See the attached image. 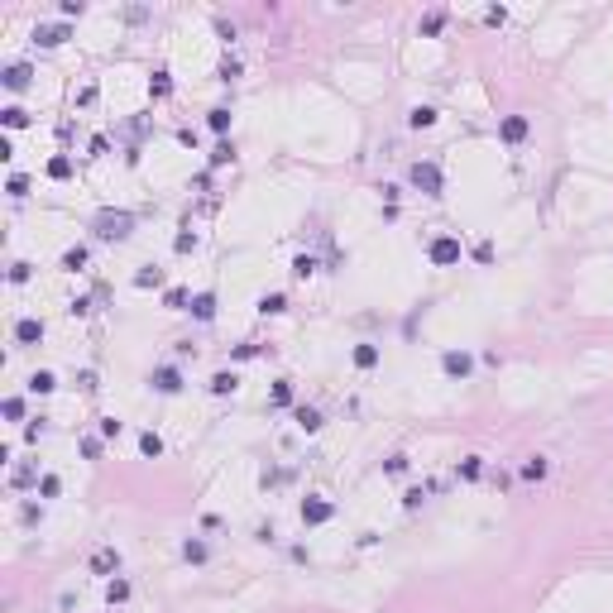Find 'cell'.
Wrapping results in <instances>:
<instances>
[{
	"label": "cell",
	"instance_id": "3",
	"mask_svg": "<svg viewBox=\"0 0 613 613\" xmlns=\"http://www.w3.org/2000/svg\"><path fill=\"white\" fill-rule=\"evenodd\" d=\"M460 254H465V249H460V235H436V240L426 245V259H431L436 269H455Z\"/></svg>",
	"mask_w": 613,
	"mask_h": 613
},
{
	"label": "cell",
	"instance_id": "47",
	"mask_svg": "<svg viewBox=\"0 0 613 613\" xmlns=\"http://www.w3.org/2000/svg\"><path fill=\"white\" fill-rule=\"evenodd\" d=\"M77 388H82V393H96V388H101V384H96V369H82V374H77Z\"/></svg>",
	"mask_w": 613,
	"mask_h": 613
},
{
	"label": "cell",
	"instance_id": "23",
	"mask_svg": "<svg viewBox=\"0 0 613 613\" xmlns=\"http://www.w3.org/2000/svg\"><path fill=\"white\" fill-rule=\"evenodd\" d=\"M192 316L197 321H216V293H197L192 298Z\"/></svg>",
	"mask_w": 613,
	"mask_h": 613
},
{
	"label": "cell",
	"instance_id": "12",
	"mask_svg": "<svg viewBox=\"0 0 613 613\" xmlns=\"http://www.w3.org/2000/svg\"><path fill=\"white\" fill-rule=\"evenodd\" d=\"M149 96H154V101H168V96H173V77H168V67H154V72H149Z\"/></svg>",
	"mask_w": 613,
	"mask_h": 613
},
{
	"label": "cell",
	"instance_id": "25",
	"mask_svg": "<svg viewBox=\"0 0 613 613\" xmlns=\"http://www.w3.org/2000/svg\"><path fill=\"white\" fill-rule=\"evenodd\" d=\"M206 129H211V134H225V129H230V105L206 110Z\"/></svg>",
	"mask_w": 613,
	"mask_h": 613
},
{
	"label": "cell",
	"instance_id": "20",
	"mask_svg": "<svg viewBox=\"0 0 613 613\" xmlns=\"http://www.w3.org/2000/svg\"><path fill=\"white\" fill-rule=\"evenodd\" d=\"M446 19H450V14H446V10H426V14H422V24H417V29H422V34H426V39H436V34H441V29H446Z\"/></svg>",
	"mask_w": 613,
	"mask_h": 613
},
{
	"label": "cell",
	"instance_id": "21",
	"mask_svg": "<svg viewBox=\"0 0 613 613\" xmlns=\"http://www.w3.org/2000/svg\"><path fill=\"white\" fill-rule=\"evenodd\" d=\"M29 120H34V115H29L24 105H5V110H0V125H5V129H24Z\"/></svg>",
	"mask_w": 613,
	"mask_h": 613
},
{
	"label": "cell",
	"instance_id": "10",
	"mask_svg": "<svg viewBox=\"0 0 613 613\" xmlns=\"http://www.w3.org/2000/svg\"><path fill=\"white\" fill-rule=\"evenodd\" d=\"M67 34H72L67 24H39L34 29V43L39 48H58V43H67Z\"/></svg>",
	"mask_w": 613,
	"mask_h": 613
},
{
	"label": "cell",
	"instance_id": "56",
	"mask_svg": "<svg viewBox=\"0 0 613 613\" xmlns=\"http://www.w3.org/2000/svg\"><path fill=\"white\" fill-rule=\"evenodd\" d=\"M67 311H72V316H87V311H92V298H77V302L67 306Z\"/></svg>",
	"mask_w": 613,
	"mask_h": 613
},
{
	"label": "cell",
	"instance_id": "41",
	"mask_svg": "<svg viewBox=\"0 0 613 613\" xmlns=\"http://www.w3.org/2000/svg\"><path fill=\"white\" fill-rule=\"evenodd\" d=\"M484 24H489V29L508 24V10H503V5H489V10H484Z\"/></svg>",
	"mask_w": 613,
	"mask_h": 613
},
{
	"label": "cell",
	"instance_id": "37",
	"mask_svg": "<svg viewBox=\"0 0 613 613\" xmlns=\"http://www.w3.org/2000/svg\"><path fill=\"white\" fill-rule=\"evenodd\" d=\"M58 494H63V479L58 475H43L39 479V499H58Z\"/></svg>",
	"mask_w": 613,
	"mask_h": 613
},
{
	"label": "cell",
	"instance_id": "38",
	"mask_svg": "<svg viewBox=\"0 0 613 613\" xmlns=\"http://www.w3.org/2000/svg\"><path fill=\"white\" fill-rule=\"evenodd\" d=\"M5 192H10L14 202H19V197H29V178H24V173H14V178L5 183Z\"/></svg>",
	"mask_w": 613,
	"mask_h": 613
},
{
	"label": "cell",
	"instance_id": "14",
	"mask_svg": "<svg viewBox=\"0 0 613 613\" xmlns=\"http://www.w3.org/2000/svg\"><path fill=\"white\" fill-rule=\"evenodd\" d=\"M206 388H211L216 398H230V393L240 388V374H235V369H220V374H211V384H206Z\"/></svg>",
	"mask_w": 613,
	"mask_h": 613
},
{
	"label": "cell",
	"instance_id": "53",
	"mask_svg": "<svg viewBox=\"0 0 613 613\" xmlns=\"http://www.w3.org/2000/svg\"><path fill=\"white\" fill-rule=\"evenodd\" d=\"M105 154H110V139L96 134V139H92V158H105Z\"/></svg>",
	"mask_w": 613,
	"mask_h": 613
},
{
	"label": "cell",
	"instance_id": "15",
	"mask_svg": "<svg viewBox=\"0 0 613 613\" xmlns=\"http://www.w3.org/2000/svg\"><path fill=\"white\" fill-rule=\"evenodd\" d=\"M293 422H298V431H306V436H316V431H321V412L306 408V403H298V408H293Z\"/></svg>",
	"mask_w": 613,
	"mask_h": 613
},
{
	"label": "cell",
	"instance_id": "9",
	"mask_svg": "<svg viewBox=\"0 0 613 613\" xmlns=\"http://www.w3.org/2000/svg\"><path fill=\"white\" fill-rule=\"evenodd\" d=\"M0 82H5V92H24V87L34 82V67H29V63H10V67L0 72Z\"/></svg>",
	"mask_w": 613,
	"mask_h": 613
},
{
	"label": "cell",
	"instance_id": "32",
	"mask_svg": "<svg viewBox=\"0 0 613 613\" xmlns=\"http://www.w3.org/2000/svg\"><path fill=\"white\" fill-rule=\"evenodd\" d=\"M225 163H235V144H230V139H220V144L211 149V168H225Z\"/></svg>",
	"mask_w": 613,
	"mask_h": 613
},
{
	"label": "cell",
	"instance_id": "49",
	"mask_svg": "<svg viewBox=\"0 0 613 613\" xmlns=\"http://www.w3.org/2000/svg\"><path fill=\"white\" fill-rule=\"evenodd\" d=\"M422 499H426V489H408V494H403V508H422Z\"/></svg>",
	"mask_w": 613,
	"mask_h": 613
},
{
	"label": "cell",
	"instance_id": "55",
	"mask_svg": "<svg viewBox=\"0 0 613 613\" xmlns=\"http://www.w3.org/2000/svg\"><path fill=\"white\" fill-rule=\"evenodd\" d=\"M96 101V87H92V82H87V87H82V92H77V105H92Z\"/></svg>",
	"mask_w": 613,
	"mask_h": 613
},
{
	"label": "cell",
	"instance_id": "8",
	"mask_svg": "<svg viewBox=\"0 0 613 613\" xmlns=\"http://www.w3.org/2000/svg\"><path fill=\"white\" fill-rule=\"evenodd\" d=\"M527 134H532V120H527V115H503V120H499V139H503V144H522Z\"/></svg>",
	"mask_w": 613,
	"mask_h": 613
},
{
	"label": "cell",
	"instance_id": "40",
	"mask_svg": "<svg viewBox=\"0 0 613 613\" xmlns=\"http://www.w3.org/2000/svg\"><path fill=\"white\" fill-rule=\"evenodd\" d=\"M5 422H24V398H5Z\"/></svg>",
	"mask_w": 613,
	"mask_h": 613
},
{
	"label": "cell",
	"instance_id": "45",
	"mask_svg": "<svg viewBox=\"0 0 613 613\" xmlns=\"http://www.w3.org/2000/svg\"><path fill=\"white\" fill-rule=\"evenodd\" d=\"M178 144H183V149H197V144H202V134H197L192 125H183V129H178Z\"/></svg>",
	"mask_w": 613,
	"mask_h": 613
},
{
	"label": "cell",
	"instance_id": "50",
	"mask_svg": "<svg viewBox=\"0 0 613 613\" xmlns=\"http://www.w3.org/2000/svg\"><path fill=\"white\" fill-rule=\"evenodd\" d=\"M82 10H87L82 0H63V5H58V14H63V19H72V14H82Z\"/></svg>",
	"mask_w": 613,
	"mask_h": 613
},
{
	"label": "cell",
	"instance_id": "2",
	"mask_svg": "<svg viewBox=\"0 0 613 613\" xmlns=\"http://www.w3.org/2000/svg\"><path fill=\"white\" fill-rule=\"evenodd\" d=\"M408 183L422 192V197H441V192H446V178H441V168H436L431 158H426V163H422V158L412 163V168H408Z\"/></svg>",
	"mask_w": 613,
	"mask_h": 613
},
{
	"label": "cell",
	"instance_id": "44",
	"mask_svg": "<svg viewBox=\"0 0 613 613\" xmlns=\"http://www.w3.org/2000/svg\"><path fill=\"white\" fill-rule=\"evenodd\" d=\"M101 441L105 436H82V455L87 460H101Z\"/></svg>",
	"mask_w": 613,
	"mask_h": 613
},
{
	"label": "cell",
	"instance_id": "28",
	"mask_svg": "<svg viewBox=\"0 0 613 613\" xmlns=\"http://www.w3.org/2000/svg\"><path fill=\"white\" fill-rule=\"evenodd\" d=\"M139 455L158 460V455H163V436H158V431H139Z\"/></svg>",
	"mask_w": 613,
	"mask_h": 613
},
{
	"label": "cell",
	"instance_id": "36",
	"mask_svg": "<svg viewBox=\"0 0 613 613\" xmlns=\"http://www.w3.org/2000/svg\"><path fill=\"white\" fill-rule=\"evenodd\" d=\"M316 269H321V264H316L311 254H298V259H293V278H311Z\"/></svg>",
	"mask_w": 613,
	"mask_h": 613
},
{
	"label": "cell",
	"instance_id": "1",
	"mask_svg": "<svg viewBox=\"0 0 613 613\" xmlns=\"http://www.w3.org/2000/svg\"><path fill=\"white\" fill-rule=\"evenodd\" d=\"M92 235L101 245H125L134 235V211H96L92 216Z\"/></svg>",
	"mask_w": 613,
	"mask_h": 613
},
{
	"label": "cell",
	"instance_id": "30",
	"mask_svg": "<svg viewBox=\"0 0 613 613\" xmlns=\"http://www.w3.org/2000/svg\"><path fill=\"white\" fill-rule=\"evenodd\" d=\"M408 125H412V129H431V125H436V110H431V105H412V110H408Z\"/></svg>",
	"mask_w": 613,
	"mask_h": 613
},
{
	"label": "cell",
	"instance_id": "54",
	"mask_svg": "<svg viewBox=\"0 0 613 613\" xmlns=\"http://www.w3.org/2000/svg\"><path fill=\"white\" fill-rule=\"evenodd\" d=\"M19 517H24V522H39V517H43V508H39V503H24V508H19Z\"/></svg>",
	"mask_w": 613,
	"mask_h": 613
},
{
	"label": "cell",
	"instance_id": "52",
	"mask_svg": "<svg viewBox=\"0 0 613 613\" xmlns=\"http://www.w3.org/2000/svg\"><path fill=\"white\" fill-rule=\"evenodd\" d=\"M230 355H235V360H254V355H259V345H254V340H245V345H235Z\"/></svg>",
	"mask_w": 613,
	"mask_h": 613
},
{
	"label": "cell",
	"instance_id": "51",
	"mask_svg": "<svg viewBox=\"0 0 613 613\" xmlns=\"http://www.w3.org/2000/svg\"><path fill=\"white\" fill-rule=\"evenodd\" d=\"M475 259H479V264H494V245L479 240V245H475Z\"/></svg>",
	"mask_w": 613,
	"mask_h": 613
},
{
	"label": "cell",
	"instance_id": "43",
	"mask_svg": "<svg viewBox=\"0 0 613 613\" xmlns=\"http://www.w3.org/2000/svg\"><path fill=\"white\" fill-rule=\"evenodd\" d=\"M29 278H34V269H29L24 259H19V264H10V283H14V288H19V283H29Z\"/></svg>",
	"mask_w": 613,
	"mask_h": 613
},
{
	"label": "cell",
	"instance_id": "27",
	"mask_svg": "<svg viewBox=\"0 0 613 613\" xmlns=\"http://www.w3.org/2000/svg\"><path fill=\"white\" fill-rule=\"evenodd\" d=\"M87 259H92V254H87V245H72V249L63 254V269H67V273H82V269H87Z\"/></svg>",
	"mask_w": 613,
	"mask_h": 613
},
{
	"label": "cell",
	"instance_id": "46",
	"mask_svg": "<svg viewBox=\"0 0 613 613\" xmlns=\"http://www.w3.org/2000/svg\"><path fill=\"white\" fill-rule=\"evenodd\" d=\"M173 249H178V254H192V249H197V235H192V230H183V235L173 240Z\"/></svg>",
	"mask_w": 613,
	"mask_h": 613
},
{
	"label": "cell",
	"instance_id": "31",
	"mask_svg": "<svg viewBox=\"0 0 613 613\" xmlns=\"http://www.w3.org/2000/svg\"><path fill=\"white\" fill-rule=\"evenodd\" d=\"M158 283H163V269H158V264H144V269L134 273V288H158Z\"/></svg>",
	"mask_w": 613,
	"mask_h": 613
},
{
	"label": "cell",
	"instance_id": "18",
	"mask_svg": "<svg viewBox=\"0 0 613 613\" xmlns=\"http://www.w3.org/2000/svg\"><path fill=\"white\" fill-rule=\"evenodd\" d=\"M269 408H298V393H293V384H288V379H278V384H273Z\"/></svg>",
	"mask_w": 613,
	"mask_h": 613
},
{
	"label": "cell",
	"instance_id": "6",
	"mask_svg": "<svg viewBox=\"0 0 613 613\" xmlns=\"http://www.w3.org/2000/svg\"><path fill=\"white\" fill-rule=\"evenodd\" d=\"M470 369H475V355H470V350H446V355H441V374H446V379L460 384V379H470Z\"/></svg>",
	"mask_w": 613,
	"mask_h": 613
},
{
	"label": "cell",
	"instance_id": "33",
	"mask_svg": "<svg viewBox=\"0 0 613 613\" xmlns=\"http://www.w3.org/2000/svg\"><path fill=\"white\" fill-rule=\"evenodd\" d=\"M460 479H484V455H465L460 460Z\"/></svg>",
	"mask_w": 613,
	"mask_h": 613
},
{
	"label": "cell",
	"instance_id": "13",
	"mask_svg": "<svg viewBox=\"0 0 613 613\" xmlns=\"http://www.w3.org/2000/svg\"><path fill=\"white\" fill-rule=\"evenodd\" d=\"M350 360H355V369H364V374H369V369H379V345H374V340H360Z\"/></svg>",
	"mask_w": 613,
	"mask_h": 613
},
{
	"label": "cell",
	"instance_id": "16",
	"mask_svg": "<svg viewBox=\"0 0 613 613\" xmlns=\"http://www.w3.org/2000/svg\"><path fill=\"white\" fill-rule=\"evenodd\" d=\"M183 561H187V565H206V561H211V546H206L202 537H187V541H183Z\"/></svg>",
	"mask_w": 613,
	"mask_h": 613
},
{
	"label": "cell",
	"instance_id": "26",
	"mask_svg": "<svg viewBox=\"0 0 613 613\" xmlns=\"http://www.w3.org/2000/svg\"><path fill=\"white\" fill-rule=\"evenodd\" d=\"M48 178H53V183H67V178H72V158H67V154H53V158H48Z\"/></svg>",
	"mask_w": 613,
	"mask_h": 613
},
{
	"label": "cell",
	"instance_id": "34",
	"mask_svg": "<svg viewBox=\"0 0 613 613\" xmlns=\"http://www.w3.org/2000/svg\"><path fill=\"white\" fill-rule=\"evenodd\" d=\"M408 470H412L408 455H388V460H384V475H388V479H403Z\"/></svg>",
	"mask_w": 613,
	"mask_h": 613
},
{
	"label": "cell",
	"instance_id": "11",
	"mask_svg": "<svg viewBox=\"0 0 613 613\" xmlns=\"http://www.w3.org/2000/svg\"><path fill=\"white\" fill-rule=\"evenodd\" d=\"M14 340H19V345H39V340H43V321H39V316H19V321H14Z\"/></svg>",
	"mask_w": 613,
	"mask_h": 613
},
{
	"label": "cell",
	"instance_id": "35",
	"mask_svg": "<svg viewBox=\"0 0 613 613\" xmlns=\"http://www.w3.org/2000/svg\"><path fill=\"white\" fill-rule=\"evenodd\" d=\"M96 431H101L105 441H115V436L125 431V422H120V417H96Z\"/></svg>",
	"mask_w": 613,
	"mask_h": 613
},
{
	"label": "cell",
	"instance_id": "7",
	"mask_svg": "<svg viewBox=\"0 0 613 613\" xmlns=\"http://www.w3.org/2000/svg\"><path fill=\"white\" fill-rule=\"evenodd\" d=\"M87 565H92V575H105V580H115V575H120V551H115V546H96Z\"/></svg>",
	"mask_w": 613,
	"mask_h": 613
},
{
	"label": "cell",
	"instance_id": "22",
	"mask_svg": "<svg viewBox=\"0 0 613 613\" xmlns=\"http://www.w3.org/2000/svg\"><path fill=\"white\" fill-rule=\"evenodd\" d=\"M53 388H58V374H48V369H34V374H29V393L43 398V393H53Z\"/></svg>",
	"mask_w": 613,
	"mask_h": 613
},
{
	"label": "cell",
	"instance_id": "19",
	"mask_svg": "<svg viewBox=\"0 0 613 613\" xmlns=\"http://www.w3.org/2000/svg\"><path fill=\"white\" fill-rule=\"evenodd\" d=\"M517 475H522V479H527V484H541V479H546V475H551V465H546V460H541V455H532V460H522V470H517Z\"/></svg>",
	"mask_w": 613,
	"mask_h": 613
},
{
	"label": "cell",
	"instance_id": "24",
	"mask_svg": "<svg viewBox=\"0 0 613 613\" xmlns=\"http://www.w3.org/2000/svg\"><path fill=\"white\" fill-rule=\"evenodd\" d=\"M283 311H288V298L283 293H264L259 298V316H283Z\"/></svg>",
	"mask_w": 613,
	"mask_h": 613
},
{
	"label": "cell",
	"instance_id": "39",
	"mask_svg": "<svg viewBox=\"0 0 613 613\" xmlns=\"http://www.w3.org/2000/svg\"><path fill=\"white\" fill-rule=\"evenodd\" d=\"M43 431H48V417H34V422L24 426V441H29V446H39V436H43Z\"/></svg>",
	"mask_w": 613,
	"mask_h": 613
},
{
	"label": "cell",
	"instance_id": "42",
	"mask_svg": "<svg viewBox=\"0 0 613 613\" xmlns=\"http://www.w3.org/2000/svg\"><path fill=\"white\" fill-rule=\"evenodd\" d=\"M240 72H245V67H240V58H225V63H220V72H216V77H220V82H235V77H240Z\"/></svg>",
	"mask_w": 613,
	"mask_h": 613
},
{
	"label": "cell",
	"instance_id": "29",
	"mask_svg": "<svg viewBox=\"0 0 613 613\" xmlns=\"http://www.w3.org/2000/svg\"><path fill=\"white\" fill-rule=\"evenodd\" d=\"M125 599H129V580H120V575L105 580V604L115 609V604H125Z\"/></svg>",
	"mask_w": 613,
	"mask_h": 613
},
{
	"label": "cell",
	"instance_id": "4",
	"mask_svg": "<svg viewBox=\"0 0 613 613\" xmlns=\"http://www.w3.org/2000/svg\"><path fill=\"white\" fill-rule=\"evenodd\" d=\"M298 517H302L306 527H321V522H331V517H335V503H331V499H321V494H306L302 508H298Z\"/></svg>",
	"mask_w": 613,
	"mask_h": 613
},
{
	"label": "cell",
	"instance_id": "5",
	"mask_svg": "<svg viewBox=\"0 0 613 613\" xmlns=\"http://www.w3.org/2000/svg\"><path fill=\"white\" fill-rule=\"evenodd\" d=\"M149 388H154V393H163V398L183 393V369H178V364H158V369L149 374Z\"/></svg>",
	"mask_w": 613,
	"mask_h": 613
},
{
	"label": "cell",
	"instance_id": "48",
	"mask_svg": "<svg viewBox=\"0 0 613 613\" xmlns=\"http://www.w3.org/2000/svg\"><path fill=\"white\" fill-rule=\"evenodd\" d=\"M163 306H187V293H183V288H168V293H163Z\"/></svg>",
	"mask_w": 613,
	"mask_h": 613
},
{
	"label": "cell",
	"instance_id": "17",
	"mask_svg": "<svg viewBox=\"0 0 613 613\" xmlns=\"http://www.w3.org/2000/svg\"><path fill=\"white\" fill-rule=\"evenodd\" d=\"M29 484H39V465L34 460H24V465L10 470V489H29Z\"/></svg>",
	"mask_w": 613,
	"mask_h": 613
}]
</instances>
